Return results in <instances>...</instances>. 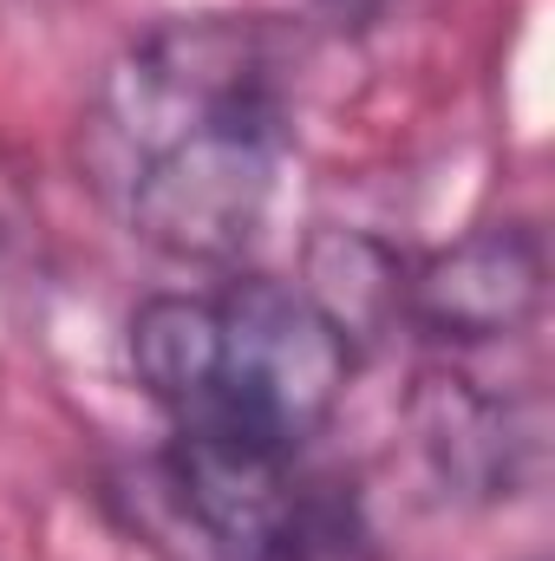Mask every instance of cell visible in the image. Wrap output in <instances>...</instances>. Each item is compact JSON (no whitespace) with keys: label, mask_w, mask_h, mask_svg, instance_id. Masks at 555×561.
Wrapping results in <instances>:
<instances>
[{"label":"cell","mask_w":555,"mask_h":561,"mask_svg":"<svg viewBox=\"0 0 555 561\" xmlns=\"http://www.w3.org/2000/svg\"><path fill=\"white\" fill-rule=\"evenodd\" d=\"M287 39L262 13H177L144 26L138 39L105 66L92 112H86V144L92 163H105L118 183L150 150L256 118V112H287Z\"/></svg>","instance_id":"cell-1"},{"label":"cell","mask_w":555,"mask_h":561,"mask_svg":"<svg viewBox=\"0 0 555 561\" xmlns=\"http://www.w3.org/2000/svg\"><path fill=\"white\" fill-rule=\"evenodd\" d=\"M347 333L294 287L269 275H236L216 287V366L209 392L183 424L262 437L281 450H307L353 386Z\"/></svg>","instance_id":"cell-2"},{"label":"cell","mask_w":555,"mask_h":561,"mask_svg":"<svg viewBox=\"0 0 555 561\" xmlns=\"http://www.w3.org/2000/svg\"><path fill=\"white\" fill-rule=\"evenodd\" d=\"M287 112L229 118L150 150L125 170V222L177 268H242L275 209Z\"/></svg>","instance_id":"cell-3"},{"label":"cell","mask_w":555,"mask_h":561,"mask_svg":"<svg viewBox=\"0 0 555 561\" xmlns=\"http://www.w3.org/2000/svg\"><path fill=\"white\" fill-rule=\"evenodd\" d=\"M550 307V242L536 222L503 216L418 255L406 268V327L431 346L523 340Z\"/></svg>","instance_id":"cell-4"},{"label":"cell","mask_w":555,"mask_h":561,"mask_svg":"<svg viewBox=\"0 0 555 561\" xmlns=\"http://www.w3.org/2000/svg\"><path fill=\"white\" fill-rule=\"evenodd\" d=\"M412 431L431 477L464 503H510L543 477V399L484 392L464 373H424L412 392Z\"/></svg>","instance_id":"cell-5"},{"label":"cell","mask_w":555,"mask_h":561,"mask_svg":"<svg viewBox=\"0 0 555 561\" xmlns=\"http://www.w3.org/2000/svg\"><path fill=\"white\" fill-rule=\"evenodd\" d=\"M406 255L366 229H320L301 249V294L347 333L353 353L406 327Z\"/></svg>","instance_id":"cell-6"},{"label":"cell","mask_w":555,"mask_h":561,"mask_svg":"<svg viewBox=\"0 0 555 561\" xmlns=\"http://www.w3.org/2000/svg\"><path fill=\"white\" fill-rule=\"evenodd\" d=\"M53 294V242L33 196V176L13 150H0V353L26 346L46 320Z\"/></svg>","instance_id":"cell-7"}]
</instances>
